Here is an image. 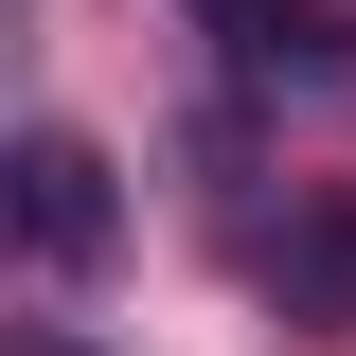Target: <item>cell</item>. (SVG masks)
<instances>
[{
	"label": "cell",
	"instance_id": "cell-2",
	"mask_svg": "<svg viewBox=\"0 0 356 356\" xmlns=\"http://www.w3.org/2000/svg\"><path fill=\"white\" fill-rule=\"evenodd\" d=\"M285 285H303L321 321H356V214H303V250H285Z\"/></svg>",
	"mask_w": 356,
	"mask_h": 356
},
{
	"label": "cell",
	"instance_id": "cell-1",
	"mask_svg": "<svg viewBox=\"0 0 356 356\" xmlns=\"http://www.w3.org/2000/svg\"><path fill=\"white\" fill-rule=\"evenodd\" d=\"M18 232H36V267H89V250H107V161H89L72 125L18 143Z\"/></svg>",
	"mask_w": 356,
	"mask_h": 356
},
{
	"label": "cell",
	"instance_id": "cell-3",
	"mask_svg": "<svg viewBox=\"0 0 356 356\" xmlns=\"http://www.w3.org/2000/svg\"><path fill=\"white\" fill-rule=\"evenodd\" d=\"M18 356H89V339H18Z\"/></svg>",
	"mask_w": 356,
	"mask_h": 356
}]
</instances>
